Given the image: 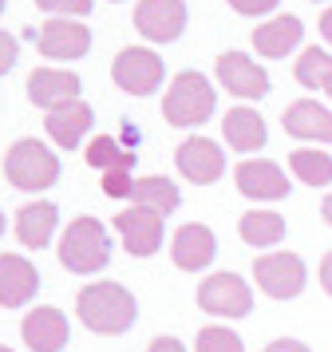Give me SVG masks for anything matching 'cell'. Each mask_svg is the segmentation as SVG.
<instances>
[{
    "mask_svg": "<svg viewBox=\"0 0 332 352\" xmlns=\"http://www.w3.org/2000/svg\"><path fill=\"white\" fill-rule=\"evenodd\" d=\"M76 317L99 336H119L139 320V305L131 297V289L119 281H95L79 289Z\"/></svg>",
    "mask_w": 332,
    "mask_h": 352,
    "instance_id": "obj_1",
    "label": "cell"
},
{
    "mask_svg": "<svg viewBox=\"0 0 332 352\" xmlns=\"http://www.w3.org/2000/svg\"><path fill=\"white\" fill-rule=\"evenodd\" d=\"M111 261V238L103 222L91 214H79L76 222H67L60 238V265L67 273H99Z\"/></svg>",
    "mask_w": 332,
    "mask_h": 352,
    "instance_id": "obj_2",
    "label": "cell"
},
{
    "mask_svg": "<svg viewBox=\"0 0 332 352\" xmlns=\"http://www.w3.org/2000/svg\"><path fill=\"white\" fill-rule=\"evenodd\" d=\"M214 107H218V96L202 72H178L162 99V115L170 127H198L214 115Z\"/></svg>",
    "mask_w": 332,
    "mask_h": 352,
    "instance_id": "obj_3",
    "label": "cell"
},
{
    "mask_svg": "<svg viewBox=\"0 0 332 352\" xmlns=\"http://www.w3.org/2000/svg\"><path fill=\"white\" fill-rule=\"evenodd\" d=\"M4 178L12 182L16 190H32V194L47 190L60 178V159L40 139H20L4 155Z\"/></svg>",
    "mask_w": 332,
    "mask_h": 352,
    "instance_id": "obj_4",
    "label": "cell"
},
{
    "mask_svg": "<svg viewBox=\"0 0 332 352\" xmlns=\"http://www.w3.org/2000/svg\"><path fill=\"white\" fill-rule=\"evenodd\" d=\"M198 305H202L210 317L234 320V317H250L253 293L237 273H210L202 285H198Z\"/></svg>",
    "mask_w": 332,
    "mask_h": 352,
    "instance_id": "obj_5",
    "label": "cell"
},
{
    "mask_svg": "<svg viewBox=\"0 0 332 352\" xmlns=\"http://www.w3.org/2000/svg\"><path fill=\"white\" fill-rule=\"evenodd\" d=\"M162 56H155L151 48H123L111 64V80L119 83L131 96H155L162 87Z\"/></svg>",
    "mask_w": 332,
    "mask_h": 352,
    "instance_id": "obj_6",
    "label": "cell"
},
{
    "mask_svg": "<svg viewBox=\"0 0 332 352\" xmlns=\"http://www.w3.org/2000/svg\"><path fill=\"white\" fill-rule=\"evenodd\" d=\"M253 277L273 301H289L305 289L309 270H305V261L297 254H261L253 257Z\"/></svg>",
    "mask_w": 332,
    "mask_h": 352,
    "instance_id": "obj_7",
    "label": "cell"
},
{
    "mask_svg": "<svg viewBox=\"0 0 332 352\" xmlns=\"http://www.w3.org/2000/svg\"><path fill=\"white\" fill-rule=\"evenodd\" d=\"M135 28L151 44H170L186 28V0H139Z\"/></svg>",
    "mask_w": 332,
    "mask_h": 352,
    "instance_id": "obj_8",
    "label": "cell"
},
{
    "mask_svg": "<svg viewBox=\"0 0 332 352\" xmlns=\"http://www.w3.org/2000/svg\"><path fill=\"white\" fill-rule=\"evenodd\" d=\"M111 222L123 234V245H126L131 257L158 254V245H162V214H158V210L131 206V210H123V214H115Z\"/></svg>",
    "mask_w": 332,
    "mask_h": 352,
    "instance_id": "obj_9",
    "label": "cell"
},
{
    "mask_svg": "<svg viewBox=\"0 0 332 352\" xmlns=\"http://www.w3.org/2000/svg\"><path fill=\"white\" fill-rule=\"evenodd\" d=\"M79 87L83 83L76 72H60V67H36L28 76V99L36 107H44L47 115L79 103Z\"/></svg>",
    "mask_w": 332,
    "mask_h": 352,
    "instance_id": "obj_10",
    "label": "cell"
},
{
    "mask_svg": "<svg viewBox=\"0 0 332 352\" xmlns=\"http://www.w3.org/2000/svg\"><path fill=\"white\" fill-rule=\"evenodd\" d=\"M174 162H178V175L190 178L194 186H210V182H218L221 170H225V155H221V146L214 139H202V135H194L186 143L174 151Z\"/></svg>",
    "mask_w": 332,
    "mask_h": 352,
    "instance_id": "obj_11",
    "label": "cell"
},
{
    "mask_svg": "<svg viewBox=\"0 0 332 352\" xmlns=\"http://www.w3.org/2000/svg\"><path fill=\"white\" fill-rule=\"evenodd\" d=\"M218 83L237 99H261L269 91V76L265 67L250 60L245 52H225L218 56Z\"/></svg>",
    "mask_w": 332,
    "mask_h": 352,
    "instance_id": "obj_12",
    "label": "cell"
},
{
    "mask_svg": "<svg viewBox=\"0 0 332 352\" xmlns=\"http://www.w3.org/2000/svg\"><path fill=\"white\" fill-rule=\"evenodd\" d=\"M234 182H237V190L245 194V198H257V202H277V198L289 194V178H285V170L277 166V162H269V159L237 162Z\"/></svg>",
    "mask_w": 332,
    "mask_h": 352,
    "instance_id": "obj_13",
    "label": "cell"
},
{
    "mask_svg": "<svg viewBox=\"0 0 332 352\" xmlns=\"http://www.w3.org/2000/svg\"><path fill=\"white\" fill-rule=\"evenodd\" d=\"M87 48H91L87 24L56 16L40 28V56H47V60H79V56H87Z\"/></svg>",
    "mask_w": 332,
    "mask_h": 352,
    "instance_id": "obj_14",
    "label": "cell"
},
{
    "mask_svg": "<svg viewBox=\"0 0 332 352\" xmlns=\"http://www.w3.org/2000/svg\"><path fill=\"white\" fill-rule=\"evenodd\" d=\"M20 336L32 352H60L67 344V317L56 305H36L20 324Z\"/></svg>",
    "mask_w": 332,
    "mask_h": 352,
    "instance_id": "obj_15",
    "label": "cell"
},
{
    "mask_svg": "<svg viewBox=\"0 0 332 352\" xmlns=\"http://www.w3.org/2000/svg\"><path fill=\"white\" fill-rule=\"evenodd\" d=\"M40 289V273L28 257L0 254V309H20L28 305Z\"/></svg>",
    "mask_w": 332,
    "mask_h": 352,
    "instance_id": "obj_16",
    "label": "cell"
},
{
    "mask_svg": "<svg viewBox=\"0 0 332 352\" xmlns=\"http://www.w3.org/2000/svg\"><path fill=\"white\" fill-rule=\"evenodd\" d=\"M214 254H218V238H214V230L202 226V222L182 226V230L174 234V241H170L174 265H178V270H186V273L206 270V265L214 261Z\"/></svg>",
    "mask_w": 332,
    "mask_h": 352,
    "instance_id": "obj_17",
    "label": "cell"
},
{
    "mask_svg": "<svg viewBox=\"0 0 332 352\" xmlns=\"http://www.w3.org/2000/svg\"><path fill=\"white\" fill-rule=\"evenodd\" d=\"M285 131L293 139H313V143H332V111H324L316 99H297L281 115Z\"/></svg>",
    "mask_w": 332,
    "mask_h": 352,
    "instance_id": "obj_18",
    "label": "cell"
},
{
    "mask_svg": "<svg viewBox=\"0 0 332 352\" xmlns=\"http://www.w3.org/2000/svg\"><path fill=\"white\" fill-rule=\"evenodd\" d=\"M56 226H60L56 202H28V206L16 210V238L28 250H44L56 234Z\"/></svg>",
    "mask_w": 332,
    "mask_h": 352,
    "instance_id": "obj_19",
    "label": "cell"
},
{
    "mask_svg": "<svg viewBox=\"0 0 332 352\" xmlns=\"http://www.w3.org/2000/svg\"><path fill=\"white\" fill-rule=\"evenodd\" d=\"M300 36H305V24L285 12V16H273L269 24H257L253 28V48H257V56L281 60V56H289L300 44Z\"/></svg>",
    "mask_w": 332,
    "mask_h": 352,
    "instance_id": "obj_20",
    "label": "cell"
},
{
    "mask_svg": "<svg viewBox=\"0 0 332 352\" xmlns=\"http://www.w3.org/2000/svg\"><path fill=\"white\" fill-rule=\"evenodd\" d=\"M95 123V115L91 107L79 99V103H71V107H63V111H52L44 119V131H47V139L56 146H63V151H76L79 143H83V135L91 131Z\"/></svg>",
    "mask_w": 332,
    "mask_h": 352,
    "instance_id": "obj_21",
    "label": "cell"
},
{
    "mask_svg": "<svg viewBox=\"0 0 332 352\" xmlns=\"http://www.w3.org/2000/svg\"><path fill=\"white\" fill-rule=\"evenodd\" d=\"M221 135L241 155L245 151H261L265 146V119L253 111V107H234V111H225V119H221Z\"/></svg>",
    "mask_w": 332,
    "mask_h": 352,
    "instance_id": "obj_22",
    "label": "cell"
},
{
    "mask_svg": "<svg viewBox=\"0 0 332 352\" xmlns=\"http://www.w3.org/2000/svg\"><path fill=\"white\" fill-rule=\"evenodd\" d=\"M182 202V194L174 186L170 178L162 175H146V178H135V194H131V206H146V210H158L162 218L174 214Z\"/></svg>",
    "mask_w": 332,
    "mask_h": 352,
    "instance_id": "obj_23",
    "label": "cell"
},
{
    "mask_svg": "<svg viewBox=\"0 0 332 352\" xmlns=\"http://www.w3.org/2000/svg\"><path fill=\"white\" fill-rule=\"evenodd\" d=\"M237 234H241L245 245L265 250V245H277V241L285 238V218L281 214H273V210H250V214H241Z\"/></svg>",
    "mask_w": 332,
    "mask_h": 352,
    "instance_id": "obj_24",
    "label": "cell"
},
{
    "mask_svg": "<svg viewBox=\"0 0 332 352\" xmlns=\"http://www.w3.org/2000/svg\"><path fill=\"white\" fill-rule=\"evenodd\" d=\"M293 76H297L300 87H309V91H320V87H329L332 83V56L320 44L316 48H305L300 52L297 67H293Z\"/></svg>",
    "mask_w": 332,
    "mask_h": 352,
    "instance_id": "obj_25",
    "label": "cell"
},
{
    "mask_svg": "<svg viewBox=\"0 0 332 352\" xmlns=\"http://www.w3.org/2000/svg\"><path fill=\"white\" fill-rule=\"evenodd\" d=\"M83 159H87V166L103 170V175H107V170H131V166L139 162V159H135V151H123V146L115 143L111 135H99V139H91Z\"/></svg>",
    "mask_w": 332,
    "mask_h": 352,
    "instance_id": "obj_26",
    "label": "cell"
},
{
    "mask_svg": "<svg viewBox=\"0 0 332 352\" xmlns=\"http://www.w3.org/2000/svg\"><path fill=\"white\" fill-rule=\"evenodd\" d=\"M289 170H293L305 186H329L332 182V159L324 151H293V155H289Z\"/></svg>",
    "mask_w": 332,
    "mask_h": 352,
    "instance_id": "obj_27",
    "label": "cell"
},
{
    "mask_svg": "<svg viewBox=\"0 0 332 352\" xmlns=\"http://www.w3.org/2000/svg\"><path fill=\"white\" fill-rule=\"evenodd\" d=\"M194 352H245L241 344V336L234 329H225V324H206L198 340H194Z\"/></svg>",
    "mask_w": 332,
    "mask_h": 352,
    "instance_id": "obj_28",
    "label": "cell"
},
{
    "mask_svg": "<svg viewBox=\"0 0 332 352\" xmlns=\"http://www.w3.org/2000/svg\"><path fill=\"white\" fill-rule=\"evenodd\" d=\"M36 8L56 12V16H87L91 12V0H36Z\"/></svg>",
    "mask_w": 332,
    "mask_h": 352,
    "instance_id": "obj_29",
    "label": "cell"
},
{
    "mask_svg": "<svg viewBox=\"0 0 332 352\" xmlns=\"http://www.w3.org/2000/svg\"><path fill=\"white\" fill-rule=\"evenodd\" d=\"M103 194H111V198H131V194H135L131 170H107V175H103Z\"/></svg>",
    "mask_w": 332,
    "mask_h": 352,
    "instance_id": "obj_30",
    "label": "cell"
},
{
    "mask_svg": "<svg viewBox=\"0 0 332 352\" xmlns=\"http://www.w3.org/2000/svg\"><path fill=\"white\" fill-rule=\"evenodd\" d=\"M281 0H230V8L234 12H241V16H265V12H273Z\"/></svg>",
    "mask_w": 332,
    "mask_h": 352,
    "instance_id": "obj_31",
    "label": "cell"
},
{
    "mask_svg": "<svg viewBox=\"0 0 332 352\" xmlns=\"http://www.w3.org/2000/svg\"><path fill=\"white\" fill-rule=\"evenodd\" d=\"M16 56H20V44H16V36L0 32V76L16 67Z\"/></svg>",
    "mask_w": 332,
    "mask_h": 352,
    "instance_id": "obj_32",
    "label": "cell"
},
{
    "mask_svg": "<svg viewBox=\"0 0 332 352\" xmlns=\"http://www.w3.org/2000/svg\"><path fill=\"white\" fill-rule=\"evenodd\" d=\"M146 352H186V344H182L178 336H155V340L146 344Z\"/></svg>",
    "mask_w": 332,
    "mask_h": 352,
    "instance_id": "obj_33",
    "label": "cell"
},
{
    "mask_svg": "<svg viewBox=\"0 0 332 352\" xmlns=\"http://www.w3.org/2000/svg\"><path fill=\"white\" fill-rule=\"evenodd\" d=\"M265 352H313V349H305L300 340H293V336H281V340H273Z\"/></svg>",
    "mask_w": 332,
    "mask_h": 352,
    "instance_id": "obj_34",
    "label": "cell"
},
{
    "mask_svg": "<svg viewBox=\"0 0 332 352\" xmlns=\"http://www.w3.org/2000/svg\"><path fill=\"white\" fill-rule=\"evenodd\" d=\"M320 285L332 297V254H324V261H320Z\"/></svg>",
    "mask_w": 332,
    "mask_h": 352,
    "instance_id": "obj_35",
    "label": "cell"
},
{
    "mask_svg": "<svg viewBox=\"0 0 332 352\" xmlns=\"http://www.w3.org/2000/svg\"><path fill=\"white\" fill-rule=\"evenodd\" d=\"M320 36H324V40L332 44V8L324 12V16H320Z\"/></svg>",
    "mask_w": 332,
    "mask_h": 352,
    "instance_id": "obj_36",
    "label": "cell"
},
{
    "mask_svg": "<svg viewBox=\"0 0 332 352\" xmlns=\"http://www.w3.org/2000/svg\"><path fill=\"white\" fill-rule=\"evenodd\" d=\"M324 222L332 226V194H329V198H324Z\"/></svg>",
    "mask_w": 332,
    "mask_h": 352,
    "instance_id": "obj_37",
    "label": "cell"
},
{
    "mask_svg": "<svg viewBox=\"0 0 332 352\" xmlns=\"http://www.w3.org/2000/svg\"><path fill=\"white\" fill-rule=\"evenodd\" d=\"M0 234H4V214H0Z\"/></svg>",
    "mask_w": 332,
    "mask_h": 352,
    "instance_id": "obj_38",
    "label": "cell"
},
{
    "mask_svg": "<svg viewBox=\"0 0 332 352\" xmlns=\"http://www.w3.org/2000/svg\"><path fill=\"white\" fill-rule=\"evenodd\" d=\"M0 352H12V349H8V344H0Z\"/></svg>",
    "mask_w": 332,
    "mask_h": 352,
    "instance_id": "obj_39",
    "label": "cell"
},
{
    "mask_svg": "<svg viewBox=\"0 0 332 352\" xmlns=\"http://www.w3.org/2000/svg\"><path fill=\"white\" fill-rule=\"evenodd\" d=\"M4 4H8V0H0V12H4Z\"/></svg>",
    "mask_w": 332,
    "mask_h": 352,
    "instance_id": "obj_40",
    "label": "cell"
},
{
    "mask_svg": "<svg viewBox=\"0 0 332 352\" xmlns=\"http://www.w3.org/2000/svg\"><path fill=\"white\" fill-rule=\"evenodd\" d=\"M324 91H329V96H332V83H329V87H324Z\"/></svg>",
    "mask_w": 332,
    "mask_h": 352,
    "instance_id": "obj_41",
    "label": "cell"
}]
</instances>
